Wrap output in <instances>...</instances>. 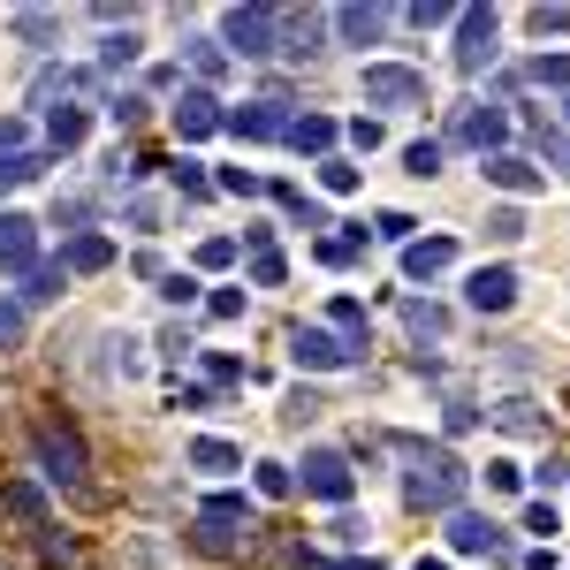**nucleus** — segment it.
Masks as SVG:
<instances>
[{
    "label": "nucleus",
    "instance_id": "obj_1",
    "mask_svg": "<svg viewBox=\"0 0 570 570\" xmlns=\"http://www.w3.org/2000/svg\"><path fill=\"white\" fill-rule=\"evenodd\" d=\"M403 449V502L411 510H464V456L456 449H441V441H395Z\"/></svg>",
    "mask_w": 570,
    "mask_h": 570
},
{
    "label": "nucleus",
    "instance_id": "obj_2",
    "mask_svg": "<svg viewBox=\"0 0 570 570\" xmlns=\"http://www.w3.org/2000/svg\"><path fill=\"white\" fill-rule=\"evenodd\" d=\"M31 449H39V472L53 487H85V434L69 419H39L31 426Z\"/></svg>",
    "mask_w": 570,
    "mask_h": 570
},
{
    "label": "nucleus",
    "instance_id": "obj_3",
    "mask_svg": "<svg viewBox=\"0 0 570 570\" xmlns=\"http://www.w3.org/2000/svg\"><path fill=\"white\" fill-rule=\"evenodd\" d=\"M282 46V8H228L220 16V53L228 61H259Z\"/></svg>",
    "mask_w": 570,
    "mask_h": 570
},
{
    "label": "nucleus",
    "instance_id": "obj_4",
    "mask_svg": "<svg viewBox=\"0 0 570 570\" xmlns=\"http://www.w3.org/2000/svg\"><path fill=\"white\" fill-rule=\"evenodd\" d=\"M297 487H305L312 502H335V510H343V502L357 494V472H351V456H343V449H305Z\"/></svg>",
    "mask_w": 570,
    "mask_h": 570
},
{
    "label": "nucleus",
    "instance_id": "obj_5",
    "mask_svg": "<svg viewBox=\"0 0 570 570\" xmlns=\"http://www.w3.org/2000/svg\"><path fill=\"white\" fill-rule=\"evenodd\" d=\"M449 145H464V153H480V160H494L502 145H510V115L502 107H456V122H449Z\"/></svg>",
    "mask_w": 570,
    "mask_h": 570
},
{
    "label": "nucleus",
    "instance_id": "obj_6",
    "mask_svg": "<svg viewBox=\"0 0 570 570\" xmlns=\"http://www.w3.org/2000/svg\"><path fill=\"white\" fill-rule=\"evenodd\" d=\"M449 548L456 556H487V563H518V540L494 532L480 510H449Z\"/></svg>",
    "mask_w": 570,
    "mask_h": 570
},
{
    "label": "nucleus",
    "instance_id": "obj_7",
    "mask_svg": "<svg viewBox=\"0 0 570 570\" xmlns=\"http://www.w3.org/2000/svg\"><path fill=\"white\" fill-rule=\"evenodd\" d=\"M494 39H502V16L494 8H456V69L464 77H480L487 61H494Z\"/></svg>",
    "mask_w": 570,
    "mask_h": 570
},
{
    "label": "nucleus",
    "instance_id": "obj_8",
    "mask_svg": "<svg viewBox=\"0 0 570 570\" xmlns=\"http://www.w3.org/2000/svg\"><path fill=\"white\" fill-rule=\"evenodd\" d=\"M365 107H426V77L403 61H373L365 69Z\"/></svg>",
    "mask_w": 570,
    "mask_h": 570
},
{
    "label": "nucleus",
    "instance_id": "obj_9",
    "mask_svg": "<svg viewBox=\"0 0 570 570\" xmlns=\"http://www.w3.org/2000/svg\"><path fill=\"white\" fill-rule=\"evenodd\" d=\"M31 266H39V220L0 214V274H31Z\"/></svg>",
    "mask_w": 570,
    "mask_h": 570
},
{
    "label": "nucleus",
    "instance_id": "obj_10",
    "mask_svg": "<svg viewBox=\"0 0 570 570\" xmlns=\"http://www.w3.org/2000/svg\"><path fill=\"white\" fill-rule=\"evenodd\" d=\"M220 130L252 137V145H274V137L289 130V115H282V91H274V99H252V107H236V115H220Z\"/></svg>",
    "mask_w": 570,
    "mask_h": 570
},
{
    "label": "nucleus",
    "instance_id": "obj_11",
    "mask_svg": "<svg viewBox=\"0 0 570 570\" xmlns=\"http://www.w3.org/2000/svg\"><path fill=\"white\" fill-rule=\"evenodd\" d=\"M289 357H297V365H312V373H335V365H351V343H343V335H327V327H297V335H289Z\"/></svg>",
    "mask_w": 570,
    "mask_h": 570
},
{
    "label": "nucleus",
    "instance_id": "obj_12",
    "mask_svg": "<svg viewBox=\"0 0 570 570\" xmlns=\"http://www.w3.org/2000/svg\"><path fill=\"white\" fill-rule=\"evenodd\" d=\"M464 305L472 312H510L518 305V274H510V266H480V274L464 282Z\"/></svg>",
    "mask_w": 570,
    "mask_h": 570
},
{
    "label": "nucleus",
    "instance_id": "obj_13",
    "mask_svg": "<svg viewBox=\"0 0 570 570\" xmlns=\"http://www.w3.org/2000/svg\"><path fill=\"white\" fill-rule=\"evenodd\" d=\"M449 266H456V244H449V236H411V244H403V274H411V282H434Z\"/></svg>",
    "mask_w": 570,
    "mask_h": 570
},
{
    "label": "nucleus",
    "instance_id": "obj_14",
    "mask_svg": "<svg viewBox=\"0 0 570 570\" xmlns=\"http://www.w3.org/2000/svg\"><path fill=\"white\" fill-rule=\"evenodd\" d=\"M487 183H494V190H510V198H532V190H548V176L532 168L525 153H494V160H487Z\"/></svg>",
    "mask_w": 570,
    "mask_h": 570
},
{
    "label": "nucleus",
    "instance_id": "obj_15",
    "mask_svg": "<svg viewBox=\"0 0 570 570\" xmlns=\"http://www.w3.org/2000/svg\"><path fill=\"white\" fill-rule=\"evenodd\" d=\"M220 130V99L214 91H183L176 99V137L183 145H198V137H214Z\"/></svg>",
    "mask_w": 570,
    "mask_h": 570
},
{
    "label": "nucleus",
    "instance_id": "obj_16",
    "mask_svg": "<svg viewBox=\"0 0 570 570\" xmlns=\"http://www.w3.org/2000/svg\"><path fill=\"white\" fill-rule=\"evenodd\" d=\"M282 145H297V153H312V160H335V115H289Z\"/></svg>",
    "mask_w": 570,
    "mask_h": 570
},
{
    "label": "nucleus",
    "instance_id": "obj_17",
    "mask_svg": "<svg viewBox=\"0 0 570 570\" xmlns=\"http://www.w3.org/2000/svg\"><path fill=\"white\" fill-rule=\"evenodd\" d=\"M327 23L343 31V46H373L381 31H389V8H365V0H351V8H335Z\"/></svg>",
    "mask_w": 570,
    "mask_h": 570
},
{
    "label": "nucleus",
    "instance_id": "obj_18",
    "mask_svg": "<svg viewBox=\"0 0 570 570\" xmlns=\"http://www.w3.org/2000/svg\"><path fill=\"white\" fill-rule=\"evenodd\" d=\"M107 259H115V244H107V236H91V228H77V236L61 244V274H99Z\"/></svg>",
    "mask_w": 570,
    "mask_h": 570
},
{
    "label": "nucleus",
    "instance_id": "obj_19",
    "mask_svg": "<svg viewBox=\"0 0 570 570\" xmlns=\"http://www.w3.org/2000/svg\"><path fill=\"white\" fill-rule=\"evenodd\" d=\"M0 510H8L16 525L46 532V494H39V487H31V480H8V487H0Z\"/></svg>",
    "mask_w": 570,
    "mask_h": 570
},
{
    "label": "nucleus",
    "instance_id": "obj_20",
    "mask_svg": "<svg viewBox=\"0 0 570 570\" xmlns=\"http://www.w3.org/2000/svg\"><path fill=\"white\" fill-rule=\"evenodd\" d=\"M91 130V115L85 107H46V137H53V153H77Z\"/></svg>",
    "mask_w": 570,
    "mask_h": 570
},
{
    "label": "nucleus",
    "instance_id": "obj_21",
    "mask_svg": "<svg viewBox=\"0 0 570 570\" xmlns=\"http://www.w3.org/2000/svg\"><path fill=\"white\" fill-rule=\"evenodd\" d=\"M91 91H99V85H91L85 69H46L39 85H31V99L46 107V99H91Z\"/></svg>",
    "mask_w": 570,
    "mask_h": 570
},
{
    "label": "nucleus",
    "instance_id": "obj_22",
    "mask_svg": "<svg viewBox=\"0 0 570 570\" xmlns=\"http://www.w3.org/2000/svg\"><path fill=\"white\" fill-rule=\"evenodd\" d=\"M518 85H540V91H570V53H532L518 69Z\"/></svg>",
    "mask_w": 570,
    "mask_h": 570
},
{
    "label": "nucleus",
    "instance_id": "obj_23",
    "mask_svg": "<svg viewBox=\"0 0 570 570\" xmlns=\"http://www.w3.org/2000/svg\"><path fill=\"white\" fill-rule=\"evenodd\" d=\"M494 426H502V434H548V419H540V403H532V395L494 403Z\"/></svg>",
    "mask_w": 570,
    "mask_h": 570
},
{
    "label": "nucleus",
    "instance_id": "obj_24",
    "mask_svg": "<svg viewBox=\"0 0 570 570\" xmlns=\"http://www.w3.org/2000/svg\"><path fill=\"white\" fill-rule=\"evenodd\" d=\"M190 464H198V472H244V449H236V441H190Z\"/></svg>",
    "mask_w": 570,
    "mask_h": 570
},
{
    "label": "nucleus",
    "instance_id": "obj_25",
    "mask_svg": "<svg viewBox=\"0 0 570 570\" xmlns=\"http://www.w3.org/2000/svg\"><path fill=\"white\" fill-rule=\"evenodd\" d=\"M198 518H206V525H220V532H252V502H244V494H214Z\"/></svg>",
    "mask_w": 570,
    "mask_h": 570
},
{
    "label": "nucleus",
    "instance_id": "obj_26",
    "mask_svg": "<svg viewBox=\"0 0 570 570\" xmlns=\"http://www.w3.org/2000/svg\"><path fill=\"white\" fill-rule=\"evenodd\" d=\"M274 53H297V61L320 53V16H282V46Z\"/></svg>",
    "mask_w": 570,
    "mask_h": 570
},
{
    "label": "nucleus",
    "instance_id": "obj_27",
    "mask_svg": "<svg viewBox=\"0 0 570 570\" xmlns=\"http://www.w3.org/2000/svg\"><path fill=\"white\" fill-rule=\"evenodd\" d=\"M61 282H69L61 266H31V274H23V289H16V305H53V297H61Z\"/></svg>",
    "mask_w": 570,
    "mask_h": 570
},
{
    "label": "nucleus",
    "instance_id": "obj_28",
    "mask_svg": "<svg viewBox=\"0 0 570 570\" xmlns=\"http://www.w3.org/2000/svg\"><path fill=\"white\" fill-rule=\"evenodd\" d=\"M403 327H411L419 343H441V335H449V312H441V305H419V297H411V305H403Z\"/></svg>",
    "mask_w": 570,
    "mask_h": 570
},
{
    "label": "nucleus",
    "instance_id": "obj_29",
    "mask_svg": "<svg viewBox=\"0 0 570 570\" xmlns=\"http://www.w3.org/2000/svg\"><path fill=\"white\" fill-rule=\"evenodd\" d=\"M145 343H137V335H115V343H107V357H99V365H107V381H137V365H145Z\"/></svg>",
    "mask_w": 570,
    "mask_h": 570
},
{
    "label": "nucleus",
    "instance_id": "obj_30",
    "mask_svg": "<svg viewBox=\"0 0 570 570\" xmlns=\"http://www.w3.org/2000/svg\"><path fill=\"white\" fill-rule=\"evenodd\" d=\"M183 53H190V69L214 85V77H228V53H220V39H183Z\"/></svg>",
    "mask_w": 570,
    "mask_h": 570
},
{
    "label": "nucleus",
    "instance_id": "obj_31",
    "mask_svg": "<svg viewBox=\"0 0 570 570\" xmlns=\"http://www.w3.org/2000/svg\"><path fill=\"white\" fill-rule=\"evenodd\" d=\"M46 168V153H0V190H23Z\"/></svg>",
    "mask_w": 570,
    "mask_h": 570
},
{
    "label": "nucleus",
    "instance_id": "obj_32",
    "mask_svg": "<svg viewBox=\"0 0 570 570\" xmlns=\"http://www.w3.org/2000/svg\"><path fill=\"white\" fill-rule=\"evenodd\" d=\"M168 183H176L183 198H214V176H206L198 160H168Z\"/></svg>",
    "mask_w": 570,
    "mask_h": 570
},
{
    "label": "nucleus",
    "instance_id": "obj_33",
    "mask_svg": "<svg viewBox=\"0 0 570 570\" xmlns=\"http://www.w3.org/2000/svg\"><path fill=\"white\" fill-rule=\"evenodd\" d=\"M335 327H343V343H351V351H365V305L335 297Z\"/></svg>",
    "mask_w": 570,
    "mask_h": 570
},
{
    "label": "nucleus",
    "instance_id": "obj_34",
    "mask_svg": "<svg viewBox=\"0 0 570 570\" xmlns=\"http://www.w3.org/2000/svg\"><path fill=\"white\" fill-rule=\"evenodd\" d=\"M449 16H456L449 0H411V8H403V23H411V31H434V23H449Z\"/></svg>",
    "mask_w": 570,
    "mask_h": 570
},
{
    "label": "nucleus",
    "instance_id": "obj_35",
    "mask_svg": "<svg viewBox=\"0 0 570 570\" xmlns=\"http://www.w3.org/2000/svg\"><path fill=\"white\" fill-rule=\"evenodd\" d=\"M214 190H228V198H259L266 183L252 176V168H220V176H214Z\"/></svg>",
    "mask_w": 570,
    "mask_h": 570
},
{
    "label": "nucleus",
    "instance_id": "obj_36",
    "mask_svg": "<svg viewBox=\"0 0 570 570\" xmlns=\"http://www.w3.org/2000/svg\"><path fill=\"white\" fill-rule=\"evenodd\" d=\"M403 168H411V176H434V168H441V145H434V137L403 145Z\"/></svg>",
    "mask_w": 570,
    "mask_h": 570
},
{
    "label": "nucleus",
    "instance_id": "obj_37",
    "mask_svg": "<svg viewBox=\"0 0 570 570\" xmlns=\"http://www.w3.org/2000/svg\"><path fill=\"white\" fill-rule=\"evenodd\" d=\"M0 351H23V305L0 297Z\"/></svg>",
    "mask_w": 570,
    "mask_h": 570
},
{
    "label": "nucleus",
    "instance_id": "obj_38",
    "mask_svg": "<svg viewBox=\"0 0 570 570\" xmlns=\"http://www.w3.org/2000/svg\"><path fill=\"white\" fill-rule=\"evenodd\" d=\"M487 236H494V244H518V236H525V214H518V206L487 214Z\"/></svg>",
    "mask_w": 570,
    "mask_h": 570
},
{
    "label": "nucleus",
    "instance_id": "obj_39",
    "mask_svg": "<svg viewBox=\"0 0 570 570\" xmlns=\"http://www.w3.org/2000/svg\"><path fill=\"white\" fill-rule=\"evenodd\" d=\"M411 228H419L411 214H373V236H381V244H411Z\"/></svg>",
    "mask_w": 570,
    "mask_h": 570
},
{
    "label": "nucleus",
    "instance_id": "obj_40",
    "mask_svg": "<svg viewBox=\"0 0 570 570\" xmlns=\"http://www.w3.org/2000/svg\"><path fill=\"white\" fill-rule=\"evenodd\" d=\"M282 274H289L282 252H252V282H259V289H282Z\"/></svg>",
    "mask_w": 570,
    "mask_h": 570
},
{
    "label": "nucleus",
    "instance_id": "obj_41",
    "mask_svg": "<svg viewBox=\"0 0 570 570\" xmlns=\"http://www.w3.org/2000/svg\"><path fill=\"white\" fill-rule=\"evenodd\" d=\"M198 266H206V274L236 266V244H228V236H206V244H198Z\"/></svg>",
    "mask_w": 570,
    "mask_h": 570
},
{
    "label": "nucleus",
    "instance_id": "obj_42",
    "mask_svg": "<svg viewBox=\"0 0 570 570\" xmlns=\"http://www.w3.org/2000/svg\"><path fill=\"white\" fill-rule=\"evenodd\" d=\"M487 487H494V494H518V487H525V472H518L510 456H494V464H487Z\"/></svg>",
    "mask_w": 570,
    "mask_h": 570
},
{
    "label": "nucleus",
    "instance_id": "obj_43",
    "mask_svg": "<svg viewBox=\"0 0 570 570\" xmlns=\"http://www.w3.org/2000/svg\"><path fill=\"white\" fill-rule=\"evenodd\" d=\"M289 487H297V472H289V464H259V494H274V502H282Z\"/></svg>",
    "mask_w": 570,
    "mask_h": 570
},
{
    "label": "nucleus",
    "instance_id": "obj_44",
    "mask_svg": "<svg viewBox=\"0 0 570 570\" xmlns=\"http://www.w3.org/2000/svg\"><path fill=\"white\" fill-rule=\"evenodd\" d=\"M145 107H153V99H137V91H122V99H115V107H107V115H115V122H122V130H137V122H145Z\"/></svg>",
    "mask_w": 570,
    "mask_h": 570
},
{
    "label": "nucleus",
    "instance_id": "obj_45",
    "mask_svg": "<svg viewBox=\"0 0 570 570\" xmlns=\"http://www.w3.org/2000/svg\"><path fill=\"white\" fill-rule=\"evenodd\" d=\"M16 31H23L31 46H46V39H53V16H39V8H23V16H16Z\"/></svg>",
    "mask_w": 570,
    "mask_h": 570
},
{
    "label": "nucleus",
    "instance_id": "obj_46",
    "mask_svg": "<svg viewBox=\"0 0 570 570\" xmlns=\"http://www.w3.org/2000/svg\"><path fill=\"white\" fill-rule=\"evenodd\" d=\"M99 61H107V69H130V61H137V39H130V31H122V39H107V46H99Z\"/></svg>",
    "mask_w": 570,
    "mask_h": 570
},
{
    "label": "nucleus",
    "instance_id": "obj_47",
    "mask_svg": "<svg viewBox=\"0 0 570 570\" xmlns=\"http://www.w3.org/2000/svg\"><path fill=\"white\" fill-rule=\"evenodd\" d=\"M320 183H327V190H357V168L351 160H320Z\"/></svg>",
    "mask_w": 570,
    "mask_h": 570
},
{
    "label": "nucleus",
    "instance_id": "obj_48",
    "mask_svg": "<svg viewBox=\"0 0 570 570\" xmlns=\"http://www.w3.org/2000/svg\"><path fill=\"white\" fill-rule=\"evenodd\" d=\"M540 153H548V160L570 176V137H563V130H548V122H540Z\"/></svg>",
    "mask_w": 570,
    "mask_h": 570
},
{
    "label": "nucleus",
    "instance_id": "obj_49",
    "mask_svg": "<svg viewBox=\"0 0 570 570\" xmlns=\"http://www.w3.org/2000/svg\"><path fill=\"white\" fill-rule=\"evenodd\" d=\"M206 312H214V320H244V289H214Z\"/></svg>",
    "mask_w": 570,
    "mask_h": 570
},
{
    "label": "nucleus",
    "instance_id": "obj_50",
    "mask_svg": "<svg viewBox=\"0 0 570 570\" xmlns=\"http://www.w3.org/2000/svg\"><path fill=\"white\" fill-rule=\"evenodd\" d=\"M160 297H168V305H190V297H198V282H190V274H160Z\"/></svg>",
    "mask_w": 570,
    "mask_h": 570
},
{
    "label": "nucleus",
    "instance_id": "obj_51",
    "mask_svg": "<svg viewBox=\"0 0 570 570\" xmlns=\"http://www.w3.org/2000/svg\"><path fill=\"white\" fill-rule=\"evenodd\" d=\"M441 426H449V434H472V426H480V411H472V403H449V411H441Z\"/></svg>",
    "mask_w": 570,
    "mask_h": 570
},
{
    "label": "nucleus",
    "instance_id": "obj_52",
    "mask_svg": "<svg viewBox=\"0 0 570 570\" xmlns=\"http://www.w3.org/2000/svg\"><path fill=\"white\" fill-rule=\"evenodd\" d=\"M532 31L548 39V31H570V8H532Z\"/></svg>",
    "mask_w": 570,
    "mask_h": 570
},
{
    "label": "nucleus",
    "instance_id": "obj_53",
    "mask_svg": "<svg viewBox=\"0 0 570 570\" xmlns=\"http://www.w3.org/2000/svg\"><path fill=\"white\" fill-rule=\"evenodd\" d=\"M351 145H357V153H373V145H381V122H373V115H357V122H351Z\"/></svg>",
    "mask_w": 570,
    "mask_h": 570
},
{
    "label": "nucleus",
    "instance_id": "obj_54",
    "mask_svg": "<svg viewBox=\"0 0 570 570\" xmlns=\"http://www.w3.org/2000/svg\"><path fill=\"white\" fill-rule=\"evenodd\" d=\"M206 373H214L220 389H236V381H244V365H236V357H206Z\"/></svg>",
    "mask_w": 570,
    "mask_h": 570
},
{
    "label": "nucleus",
    "instance_id": "obj_55",
    "mask_svg": "<svg viewBox=\"0 0 570 570\" xmlns=\"http://www.w3.org/2000/svg\"><path fill=\"white\" fill-rule=\"evenodd\" d=\"M320 266H351V244L343 236H320Z\"/></svg>",
    "mask_w": 570,
    "mask_h": 570
},
{
    "label": "nucleus",
    "instance_id": "obj_56",
    "mask_svg": "<svg viewBox=\"0 0 570 570\" xmlns=\"http://www.w3.org/2000/svg\"><path fill=\"white\" fill-rule=\"evenodd\" d=\"M289 419H297V426H305V419H320V395L297 389V395H289Z\"/></svg>",
    "mask_w": 570,
    "mask_h": 570
},
{
    "label": "nucleus",
    "instance_id": "obj_57",
    "mask_svg": "<svg viewBox=\"0 0 570 570\" xmlns=\"http://www.w3.org/2000/svg\"><path fill=\"white\" fill-rule=\"evenodd\" d=\"M525 532H556V510L548 502H525Z\"/></svg>",
    "mask_w": 570,
    "mask_h": 570
},
{
    "label": "nucleus",
    "instance_id": "obj_58",
    "mask_svg": "<svg viewBox=\"0 0 570 570\" xmlns=\"http://www.w3.org/2000/svg\"><path fill=\"white\" fill-rule=\"evenodd\" d=\"M0 153H23V122H8V115H0Z\"/></svg>",
    "mask_w": 570,
    "mask_h": 570
},
{
    "label": "nucleus",
    "instance_id": "obj_59",
    "mask_svg": "<svg viewBox=\"0 0 570 570\" xmlns=\"http://www.w3.org/2000/svg\"><path fill=\"white\" fill-rule=\"evenodd\" d=\"M312 570H389V563H373V556H343V563H312Z\"/></svg>",
    "mask_w": 570,
    "mask_h": 570
},
{
    "label": "nucleus",
    "instance_id": "obj_60",
    "mask_svg": "<svg viewBox=\"0 0 570 570\" xmlns=\"http://www.w3.org/2000/svg\"><path fill=\"white\" fill-rule=\"evenodd\" d=\"M411 570H449V563H441V556H419V563H411Z\"/></svg>",
    "mask_w": 570,
    "mask_h": 570
},
{
    "label": "nucleus",
    "instance_id": "obj_61",
    "mask_svg": "<svg viewBox=\"0 0 570 570\" xmlns=\"http://www.w3.org/2000/svg\"><path fill=\"white\" fill-rule=\"evenodd\" d=\"M563 99H570V91H563Z\"/></svg>",
    "mask_w": 570,
    "mask_h": 570
}]
</instances>
